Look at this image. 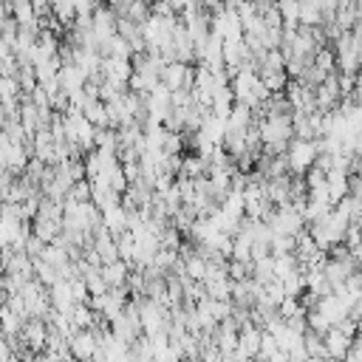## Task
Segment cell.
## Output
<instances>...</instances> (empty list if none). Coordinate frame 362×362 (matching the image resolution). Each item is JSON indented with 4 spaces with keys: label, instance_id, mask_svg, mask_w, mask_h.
<instances>
[{
    "label": "cell",
    "instance_id": "obj_1",
    "mask_svg": "<svg viewBox=\"0 0 362 362\" xmlns=\"http://www.w3.org/2000/svg\"><path fill=\"white\" fill-rule=\"evenodd\" d=\"M229 88L235 93V102H243L249 105L252 110H260L263 102L269 99V90L263 85V79L257 76V71H238L232 79H229Z\"/></svg>",
    "mask_w": 362,
    "mask_h": 362
},
{
    "label": "cell",
    "instance_id": "obj_2",
    "mask_svg": "<svg viewBox=\"0 0 362 362\" xmlns=\"http://www.w3.org/2000/svg\"><path fill=\"white\" fill-rule=\"evenodd\" d=\"M286 156H288L291 175H305V170L314 167V161L320 156V144H317V139H291Z\"/></svg>",
    "mask_w": 362,
    "mask_h": 362
},
{
    "label": "cell",
    "instance_id": "obj_3",
    "mask_svg": "<svg viewBox=\"0 0 362 362\" xmlns=\"http://www.w3.org/2000/svg\"><path fill=\"white\" fill-rule=\"evenodd\" d=\"M266 223L272 226L274 235H300V232L308 226L305 218H303V212H300L297 206H291V204L274 206V212H272V218H269Z\"/></svg>",
    "mask_w": 362,
    "mask_h": 362
},
{
    "label": "cell",
    "instance_id": "obj_4",
    "mask_svg": "<svg viewBox=\"0 0 362 362\" xmlns=\"http://www.w3.org/2000/svg\"><path fill=\"white\" fill-rule=\"evenodd\" d=\"M195 82V68H189L187 62H167L161 68V85L167 90H192Z\"/></svg>",
    "mask_w": 362,
    "mask_h": 362
},
{
    "label": "cell",
    "instance_id": "obj_5",
    "mask_svg": "<svg viewBox=\"0 0 362 362\" xmlns=\"http://www.w3.org/2000/svg\"><path fill=\"white\" fill-rule=\"evenodd\" d=\"M322 342H325L328 356H334V359H345L348 351H351V345H354V337L345 334L339 325H331V328L322 334Z\"/></svg>",
    "mask_w": 362,
    "mask_h": 362
},
{
    "label": "cell",
    "instance_id": "obj_6",
    "mask_svg": "<svg viewBox=\"0 0 362 362\" xmlns=\"http://www.w3.org/2000/svg\"><path fill=\"white\" fill-rule=\"evenodd\" d=\"M57 82H59V90H65L71 96V93L82 90L88 85V74L79 65H74V62H62V68L57 74Z\"/></svg>",
    "mask_w": 362,
    "mask_h": 362
},
{
    "label": "cell",
    "instance_id": "obj_7",
    "mask_svg": "<svg viewBox=\"0 0 362 362\" xmlns=\"http://www.w3.org/2000/svg\"><path fill=\"white\" fill-rule=\"evenodd\" d=\"M51 308L54 311H62V314H71L76 308V297H74V288H71V280H57L51 288Z\"/></svg>",
    "mask_w": 362,
    "mask_h": 362
},
{
    "label": "cell",
    "instance_id": "obj_8",
    "mask_svg": "<svg viewBox=\"0 0 362 362\" xmlns=\"http://www.w3.org/2000/svg\"><path fill=\"white\" fill-rule=\"evenodd\" d=\"M31 232H34L40 240H45V243H54V240L62 235V218H54V215H42V212H37Z\"/></svg>",
    "mask_w": 362,
    "mask_h": 362
},
{
    "label": "cell",
    "instance_id": "obj_9",
    "mask_svg": "<svg viewBox=\"0 0 362 362\" xmlns=\"http://www.w3.org/2000/svg\"><path fill=\"white\" fill-rule=\"evenodd\" d=\"M102 269V277H105V283H107V288H124L127 286V277H130V266L119 257V260H110V263H105V266H99Z\"/></svg>",
    "mask_w": 362,
    "mask_h": 362
},
{
    "label": "cell",
    "instance_id": "obj_10",
    "mask_svg": "<svg viewBox=\"0 0 362 362\" xmlns=\"http://www.w3.org/2000/svg\"><path fill=\"white\" fill-rule=\"evenodd\" d=\"M8 11H11V17H14L20 25L40 28V17H37V11H34V3H31V0H8Z\"/></svg>",
    "mask_w": 362,
    "mask_h": 362
},
{
    "label": "cell",
    "instance_id": "obj_11",
    "mask_svg": "<svg viewBox=\"0 0 362 362\" xmlns=\"http://www.w3.org/2000/svg\"><path fill=\"white\" fill-rule=\"evenodd\" d=\"M328 195H331L334 204H339L348 195V173H342V170L328 173Z\"/></svg>",
    "mask_w": 362,
    "mask_h": 362
},
{
    "label": "cell",
    "instance_id": "obj_12",
    "mask_svg": "<svg viewBox=\"0 0 362 362\" xmlns=\"http://www.w3.org/2000/svg\"><path fill=\"white\" fill-rule=\"evenodd\" d=\"M283 20V28H297L300 25V0H277L274 3Z\"/></svg>",
    "mask_w": 362,
    "mask_h": 362
},
{
    "label": "cell",
    "instance_id": "obj_13",
    "mask_svg": "<svg viewBox=\"0 0 362 362\" xmlns=\"http://www.w3.org/2000/svg\"><path fill=\"white\" fill-rule=\"evenodd\" d=\"M300 25H322V8L317 0H300Z\"/></svg>",
    "mask_w": 362,
    "mask_h": 362
},
{
    "label": "cell",
    "instance_id": "obj_14",
    "mask_svg": "<svg viewBox=\"0 0 362 362\" xmlns=\"http://www.w3.org/2000/svg\"><path fill=\"white\" fill-rule=\"evenodd\" d=\"M297 249V235H274L272 238V255H283V252H294Z\"/></svg>",
    "mask_w": 362,
    "mask_h": 362
},
{
    "label": "cell",
    "instance_id": "obj_15",
    "mask_svg": "<svg viewBox=\"0 0 362 362\" xmlns=\"http://www.w3.org/2000/svg\"><path fill=\"white\" fill-rule=\"evenodd\" d=\"M354 257H356V266H359V269H362V243H359V246H356V249H354Z\"/></svg>",
    "mask_w": 362,
    "mask_h": 362
},
{
    "label": "cell",
    "instance_id": "obj_16",
    "mask_svg": "<svg viewBox=\"0 0 362 362\" xmlns=\"http://www.w3.org/2000/svg\"><path fill=\"white\" fill-rule=\"evenodd\" d=\"M257 6H272V3H277V0H255Z\"/></svg>",
    "mask_w": 362,
    "mask_h": 362
},
{
    "label": "cell",
    "instance_id": "obj_17",
    "mask_svg": "<svg viewBox=\"0 0 362 362\" xmlns=\"http://www.w3.org/2000/svg\"><path fill=\"white\" fill-rule=\"evenodd\" d=\"M356 223H359V226H362V221H356Z\"/></svg>",
    "mask_w": 362,
    "mask_h": 362
}]
</instances>
